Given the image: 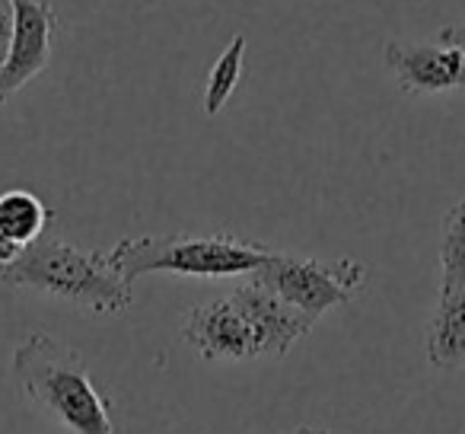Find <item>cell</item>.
Segmentation results:
<instances>
[{"label": "cell", "instance_id": "6da1fadb", "mask_svg": "<svg viewBox=\"0 0 465 434\" xmlns=\"http://www.w3.org/2000/svg\"><path fill=\"white\" fill-rule=\"evenodd\" d=\"M0 285L48 294L90 317H118L131 307V281L118 275L109 253L80 249L48 230L23 247L16 259L0 262Z\"/></svg>", "mask_w": 465, "mask_h": 434}, {"label": "cell", "instance_id": "7a4b0ae2", "mask_svg": "<svg viewBox=\"0 0 465 434\" xmlns=\"http://www.w3.org/2000/svg\"><path fill=\"white\" fill-rule=\"evenodd\" d=\"M14 377L20 393L71 434H115L109 396L93 383L84 355L35 329L16 345Z\"/></svg>", "mask_w": 465, "mask_h": 434}, {"label": "cell", "instance_id": "3957f363", "mask_svg": "<svg viewBox=\"0 0 465 434\" xmlns=\"http://www.w3.org/2000/svg\"><path fill=\"white\" fill-rule=\"evenodd\" d=\"M272 249L232 234H163L124 237L109 249V262L124 281L166 272L188 278H240L259 272Z\"/></svg>", "mask_w": 465, "mask_h": 434}, {"label": "cell", "instance_id": "277c9868", "mask_svg": "<svg viewBox=\"0 0 465 434\" xmlns=\"http://www.w3.org/2000/svg\"><path fill=\"white\" fill-rule=\"evenodd\" d=\"M252 278L262 281L265 288H272L278 298H284L297 310L319 319L331 307L354 300V294L361 291L363 278H367V266L351 259V256L335 262H322L312 259V256L274 253L272 249L268 262L259 272H252Z\"/></svg>", "mask_w": 465, "mask_h": 434}, {"label": "cell", "instance_id": "5b68a950", "mask_svg": "<svg viewBox=\"0 0 465 434\" xmlns=\"http://www.w3.org/2000/svg\"><path fill=\"white\" fill-rule=\"evenodd\" d=\"M14 29L7 55L0 61V106L10 103L29 80H35L54 55L58 14L48 0H10Z\"/></svg>", "mask_w": 465, "mask_h": 434}, {"label": "cell", "instance_id": "8992f818", "mask_svg": "<svg viewBox=\"0 0 465 434\" xmlns=\"http://www.w3.org/2000/svg\"><path fill=\"white\" fill-rule=\"evenodd\" d=\"M382 58L408 96H437L465 86V48L459 45L389 39Z\"/></svg>", "mask_w": 465, "mask_h": 434}, {"label": "cell", "instance_id": "52a82bcc", "mask_svg": "<svg viewBox=\"0 0 465 434\" xmlns=\"http://www.w3.org/2000/svg\"><path fill=\"white\" fill-rule=\"evenodd\" d=\"M182 338L207 361H252L259 358L252 326L232 298L198 304L182 323Z\"/></svg>", "mask_w": 465, "mask_h": 434}, {"label": "cell", "instance_id": "ba28073f", "mask_svg": "<svg viewBox=\"0 0 465 434\" xmlns=\"http://www.w3.org/2000/svg\"><path fill=\"white\" fill-rule=\"evenodd\" d=\"M240 310L246 313L249 326H252L255 345H259V358H284L306 332L316 326V319L310 313L297 310L293 304H287L284 298L265 288L262 281H246L230 294Z\"/></svg>", "mask_w": 465, "mask_h": 434}, {"label": "cell", "instance_id": "9c48e42d", "mask_svg": "<svg viewBox=\"0 0 465 434\" xmlns=\"http://www.w3.org/2000/svg\"><path fill=\"white\" fill-rule=\"evenodd\" d=\"M424 351L433 368H465V281L440 288L437 310L424 336Z\"/></svg>", "mask_w": 465, "mask_h": 434}, {"label": "cell", "instance_id": "30bf717a", "mask_svg": "<svg viewBox=\"0 0 465 434\" xmlns=\"http://www.w3.org/2000/svg\"><path fill=\"white\" fill-rule=\"evenodd\" d=\"M52 224V211L45 201L29 188H7L0 195V237L16 249L39 240Z\"/></svg>", "mask_w": 465, "mask_h": 434}, {"label": "cell", "instance_id": "8fae6325", "mask_svg": "<svg viewBox=\"0 0 465 434\" xmlns=\"http://www.w3.org/2000/svg\"><path fill=\"white\" fill-rule=\"evenodd\" d=\"M246 35H236L230 45L223 48V55L217 58V65L207 74V86H204V116H220L223 106L232 99L236 86L242 77V65H246Z\"/></svg>", "mask_w": 465, "mask_h": 434}, {"label": "cell", "instance_id": "7c38bea8", "mask_svg": "<svg viewBox=\"0 0 465 434\" xmlns=\"http://www.w3.org/2000/svg\"><path fill=\"white\" fill-rule=\"evenodd\" d=\"M440 288L465 281V198L443 214L440 227Z\"/></svg>", "mask_w": 465, "mask_h": 434}, {"label": "cell", "instance_id": "4fadbf2b", "mask_svg": "<svg viewBox=\"0 0 465 434\" xmlns=\"http://www.w3.org/2000/svg\"><path fill=\"white\" fill-rule=\"evenodd\" d=\"M10 29H14V14H10V10H0V61H4V55H7Z\"/></svg>", "mask_w": 465, "mask_h": 434}, {"label": "cell", "instance_id": "5bb4252c", "mask_svg": "<svg viewBox=\"0 0 465 434\" xmlns=\"http://www.w3.org/2000/svg\"><path fill=\"white\" fill-rule=\"evenodd\" d=\"M440 42L465 48V23H462V26H443V29H440Z\"/></svg>", "mask_w": 465, "mask_h": 434}, {"label": "cell", "instance_id": "9a60e30c", "mask_svg": "<svg viewBox=\"0 0 465 434\" xmlns=\"http://www.w3.org/2000/svg\"><path fill=\"white\" fill-rule=\"evenodd\" d=\"M16 253H20V249H16L14 243H7V240H4V237H0V262L16 259Z\"/></svg>", "mask_w": 465, "mask_h": 434}, {"label": "cell", "instance_id": "2e32d148", "mask_svg": "<svg viewBox=\"0 0 465 434\" xmlns=\"http://www.w3.org/2000/svg\"><path fill=\"white\" fill-rule=\"evenodd\" d=\"M293 434H331L329 428H319V425H300Z\"/></svg>", "mask_w": 465, "mask_h": 434}, {"label": "cell", "instance_id": "e0dca14e", "mask_svg": "<svg viewBox=\"0 0 465 434\" xmlns=\"http://www.w3.org/2000/svg\"><path fill=\"white\" fill-rule=\"evenodd\" d=\"M0 10H10V0H0Z\"/></svg>", "mask_w": 465, "mask_h": 434}]
</instances>
